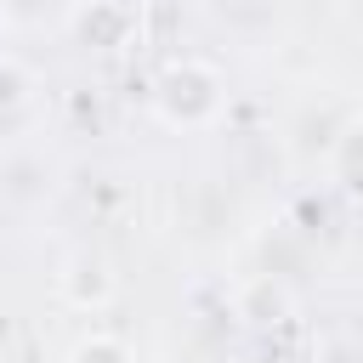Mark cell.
I'll use <instances>...</instances> for the list:
<instances>
[{
  "label": "cell",
  "instance_id": "5b68a950",
  "mask_svg": "<svg viewBox=\"0 0 363 363\" xmlns=\"http://www.w3.org/2000/svg\"><path fill=\"white\" fill-rule=\"evenodd\" d=\"M62 363H136V346L125 335H113V329H91V335H79L68 346Z\"/></svg>",
  "mask_w": 363,
  "mask_h": 363
},
{
  "label": "cell",
  "instance_id": "3957f363",
  "mask_svg": "<svg viewBox=\"0 0 363 363\" xmlns=\"http://www.w3.org/2000/svg\"><path fill=\"white\" fill-rule=\"evenodd\" d=\"M329 176H335V187L346 199L363 204V113H352L335 130V142H329Z\"/></svg>",
  "mask_w": 363,
  "mask_h": 363
},
{
  "label": "cell",
  "instance_id": "7a4b0ae2",
  "mask_svg": "<svg viewBox=\"0 0 363 363\" xmlns=\"http://www.w3.org/2000/svg\"><path fill=\"white\" fill-rule=\"evenodd\" d=\"M57 295L74 306V312H102L113 295H119V278L102 255H68L62 272H57Z\"/></svg>",
  "mask_w": 363,
  "mask_h": 363
},
{
  "label": "cell",
  "instance_id": "6da1fadb",
  "mask_svg": "<svg viewBox=\"0 0 363 363\" xmlns=\"http://www.w3.org/2000/svg\"><path fill=\"white\" fill-rule=\"evenodd\" d=\"M227 102H233L227 74L204 57H176L153 79V113L170 130H216L227 119Z\"/></svg>",
  "mask_w": 363,
  "mask_h": 363
},
{
  "label": "cell",
  "instance_id": "277c9868",
  "mask_svg": "<svg viewBox=\"0 0 363 363\" xmlns=\"http://www.w3.org/2000/svg\"><path fill=\"white\" fill-rule=\"evenodd\" d=\"M130 11L125 6H108V0H91L79 17H74V34L85 40V45H119L125 34H130Z\"/></svg>",
  "mask_w": 363,
  "mask_h": 363
}]
</instances>
